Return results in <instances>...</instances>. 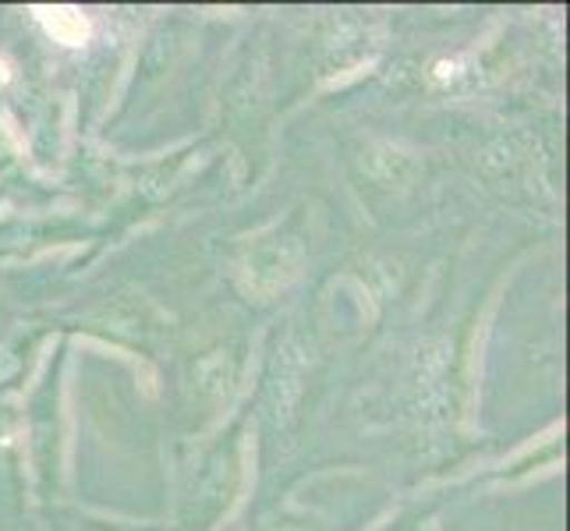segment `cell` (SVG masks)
Instances as JSON below:
<instances>
[{"label": "cell", "instance_id": "1", "mask_svg": "<svg viewBox=\"0 0 570 531\" xmlns=\"http://www.w3.org/2000/svg\"><path fill=\"white\" fill-rule=\"evenodd\" d=\"M36 14H39V22L47 26V32L68 47H78L89 36V22L75 8H39Z\"/></svg>", "mask_w": 570, "mask_h": 531}]
</instances>
